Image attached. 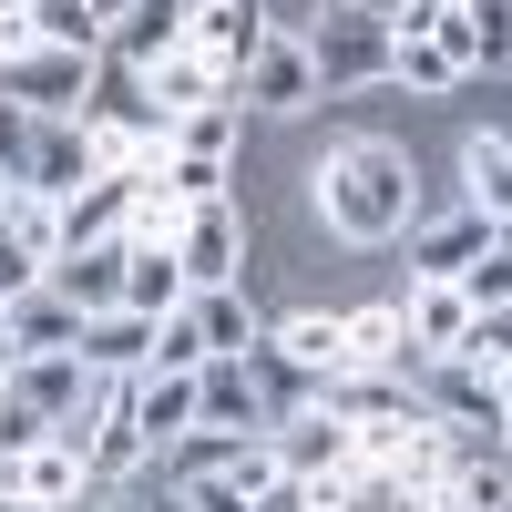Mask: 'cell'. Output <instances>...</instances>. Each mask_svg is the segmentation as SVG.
I'll return each instance as SVG.
<instances>
[{"mask_svg":"<svg viewBox=\"0 0 512 512\" xmlns=\"http://www.w3.org/2000/svg\"><path fill=\"white\" fill-rule=\"evenodd\" d=\"M0 369H11V359H0Z\"/></svg>","mask_w":512,"mask_h":512,"instance_id":"49","label":"cell"},{"mask_svg":"<svg viewBox=\"0 0 512 512\" xmlns=\"http://www.w3.org/2000/svg\"><path fill=\"white\" fill-rule=\"evenodd\" d=\"M123 267H134V246H123V236H103V246H62L41 287H52L72 318H113V308H123Z\"/></svg>","mask_w":512,"mask_h":512,"instance_id":"6","label":"cell"},{"mask_svg":"<svg viewBox=\"0 0 512 512\" xmlns=\"http://www.w3.org/2000/svg\"><path fill=\"white\" fill-rule=\"evenodd\" d=\"M246 379H256V400H267V431H277V420H297V410H318V379L297 369L277 338H256V349H246Z\"/></svg>","mask_w":512,"mask_h":512,"instance_id":"23","label":"cell"},{"mask_svg":"<svg viewBox=\"0 0 512 512\" xmlns=\"http://www.w3.org/2000/svg\"><path fill=\"white\" fill-rule=\"evenodd\" d=\"M461 185H472V216H512V144L502 134H472V144H461Z\"/></svg>","mask_w":512,"mask_h":512,"instance_id":"27","label":"cell"},{"mask_svg":"<svg viewBox=\"0 0 512 512\" xmlns=\"http://www.w3.org/2000/svg\"><path fill=\"white\" fill-rule=\"evenodd\" d=\"M185 512H256V482H236V472H205V482H185Z\"/></svg>","mask_w":512,"mask_h":512,"instance_id":"37","label":"cell"},{"mask_svg":"<svg viewBox=\"0 0 512 512\" xmlns=\"http://www.w3.org/2000/svg\"><path fill=\"white\" fill-rule=\"evenodd\" d=\"M318 410L359 431V420H410L420 390H410V379H390V369H338V379H318Z\"/></svg>","mask_w":512,"mask_h":512,"instance_id":"13","label":"cell"},{"mask_svg":"<svg viewBox=\"0 0 512 512\" xmlns=\"http://www.w3.org/2000/svg\"><path fill=\"white\" fill-rule=\"evenodd\" d=\"M482 246H492V216H472V205H461V216L410 226V287H451V277L472 267Z\"/></svg>","mask_w":512,"mask_h":512,"instance_id":"8","label":"cell"},{"mask_svg":"<svg viewBox=\"0 0 512 512\" xmlns=\"http://www.w3.org/2000/svg\"><path fill=\"white\" fill-rule=\"evenodd\" d=\"M0 236L31 246L41 267H52V256H62V205H52V195H31V185H0Z\"/></svg>","mask_w":512,"mask_h":512,"instance_id":"28","label":"cell"},{"mask_svg":"<svg viewBox=\"0 0 512 512\" xmlns=\"http://www.w3.org/2000/svg\"><path fill=\"white\" fill-rule=\"evenodd\" d=\"M502 441H512V390H502Z\"/></svg>","mask_w":512,"mask_h":512,"instance_id":"45","label":"cell"},{"mask_svg":"<svg viewBox=\"0 0 512 512\" xmlns=\"http://www.w3.org/2000/svg\"><path fill=\"white\" fill-rule=\"evenodd\" d=\"M0 512H31V502H21V492H0Z\"/></svg>","mask_w":512,"mask_h":512,"instance_id":"44","label":"cell"},{"mask_svg":"<svg viewBox=\"0 0 512 512\" xmlns=\"http://www.w3.org/2000/svg\"><path fill=\"white\" fill-rule=\"evenodd\" d=\"M41 277H52V267H41L31 246H11V236H0V308H21V297H31Z\"/></svg>","mask_w":512,"mask_h":512,"instance_id":"38","label":"cell"},{"mask_svg":"<svg viewBox=\"0 0 512 512\" xmlns=\"http://www.w3.org/2000/svg\"><path fill=\"white\" fill-rule=\"evenodd\" d=\"M185 21H195L185 0H134V11L113 21V41H103V52L144 72V62H164V52H175V41H185Z\"/></svg>","mask_w":512,"mask_h":512,"instance_id":"21","label":"cell"},{"mask_svg":"<svg viewBox=\"0 0 512 512\" xmlns=\"http://www.w3.org/2000/svg\"><path fill=\"white\" fill-rule=\"evenodd\" d=\"M308 512H318V502H308Z\"/></svg>","mask_w":512,"mask_h":512,"instance_id":"51","label":"cell"},{"mask_svg":"<svg viewBox=\"0 0 512 512\" xmlns=\"http://www.w3.org/2000/svg\"><path fill=\"white\" fill-rule=\"evenodd\" d=\"M0 93H11V103H31L41 123H72L82 103H93V62H82V52H52V41H41V52L0 62Z\"/></svg>","mask_w":512,"mask_h":512,"instance_id":"4","label":"cell"},{"mask_svg":"<svg viewBox=\"0 0 512 512\" xmlns=\"http://www.w3.org/2000/svg\"><path fill=\"white\" fill-rule=\"evenodd\" d=\"M185 297H195V287H185V267H175V246H134V267H123V318L154 328V318H175Z\"/></svg>","mask_w":512,"mask_h":512,"instance_id":"20","label":"cell"},{"mask_svg":"<svg viewBox=\"0 0 512 512\" xmlns=\"http://www.w3.org/2000/svg\"><path fill=\"white\" fill-rule=\"evenodd\" d=\"M451 11H461V0H400V11H390V31H400V41H420V31H441Z\"/></svg>","mask_w":512,"mask_h":512,"instance_id":"39","label":"cell"},{"mask_svg":"<svg viewBox=\"0 0 512 512\" xmlns=\"http://www.w3.org/2000/svg\"><path fill=\"white\" fill-rule=\"evenodd\" d=\"M175 267L185 287H246V226H236V205H185V236H175Z\"/></svg>","mask_w":512,"mask_h":512,"instance_id":"5","label":"cell"},{"mask_svg":"<svg viewBox=\"0 0 512 512\" xmlns=\"http://www.w3.org/2000/svg\"><path fill=\"white\" fill-rule=\"evenodd\" d=\"M267 338H277V349L308 369V379H338V369H349V328H338L328 308H297V318H287V328H267Z\"/></svg>","mask_w":512,"mask_h":512,"instance_id":"24","label":"cell"},{"mask_svg":"<svg viewBox=\"0 0 512 512\" xmlns=\"http://www.w3.org/2000/svg\"><path fill=\"white\" fill-rule=\"evenodd\" d=\"M400 308H410V359H420V369L451 359L461 338H472V297H461V287H410Z\"/></svg>","mask_w":512,"mask_h":512,"instance_id":"19","label":"cell"},{"mask_svg":"<svg viewBox=\"0 0 512 512\" xmlns=\"http://www.w3.org/2000/svg\"><path fill=\"white\" fill-rule=\"evenodd\" d=\"M93 11H103V41H113V21H123V11H134V0H93Z\"/></svg>","mask_w":512,"mask_h":512,"instance_id":"42","label":"cell"},{"mask_svg":"<svg viewBox=\"0 0 512 512\" xmlns=\"http://www.w3.org/2000/svg\"><path fill=\"white\" fill-rule=\"evenodd\" d=\"M82 113H93V123H164V113L144 103V72H134V62H113V52L93 62V103H82Z\"/></svg>","mask_w":512,"mask_h":512,"instance_id":"31","label":"cell"},{"mask_svg":"<svg viewBox=\"0 0 512 512\" xmlns=\"http://www.w3.org/2000/svg\"><path fill=\"white\" fill-rule=\"evenodd\" d=\"M144 349H154V328L144 318H82V369H103V379H134L144 369Z\"/></svg>","mask_w":512,"mask_h":512,"instance_id":"26","label":"cell"},{"mask_svg":"<svg viewBox=\"0 0 512 512\" xmlns=\"http://www.w3.org/2000/svg\"><path fill=\"white\" fill-rule=\"evenodd\" d=\"M185 308H195V328H205V359H246V349H256V318H246V287H195Z\"/></svg>","mask_w":512,"mask_h":512,"instance_id":"25","label":"cell"},{"mask_svg":"<svg viewBox=\"0 0 512 512\" xmlns=\"http://www.w3.org/2000/svg\"><path fill=\"white\" fill-rule=\"evenodd\" d=\"M41 41H52V52H82V62H103V11H93V0H31V11H21Z\"/></svg>","mask_w":512,"mask_h":512,"instance_id":"29","label":"cell"},{"mask_svg":"<svg viewBox=\"0 0 512 512\" xmlns=\"http://www.w3.org/2000/svg\"><path fill=\"white\" fill-rule=\"evenodd\" d=\"M451 359H472L482 379H502V390H512V318H472V338H461Z\"/></svg>","mask_w":512,"mask_h":512,"instance_id":"36","label":"cell"},{"mask_svg":"<svg viewBox=\"0 0 512 512\" xmlns=\"http://www.w3.org/2000/svg\"><path fill=\"white\" fill-rule=\"evenodd\" d=\"M0 11H31V0H0Z\"/></svg>","mask_w":512,"mask_h":512,"instance_id":"46","label":"cell"},{"mask_svg":"<svg viewBox=\"0 0 512 512\" xmlns=\"http://www.w3.org/2000/svg\"><path fill=\"white\" fill-rule=\"evenodd\" d=\"M410 185H420L410 154L379 144V134H349V144L318 154V216H328V236H349V246L410 236Z\"/></svg>","mask_w":512,"mask_h":512,"instance_id":"1","label":"cell"},{"mask_svg":"<svg viewBox=\"0 0 512 512\" xmlns=\"http://www.w3.org/2000/svg\"><path fill=\"white\" fill-rule=\"evenodd\" d=\"M31 195H52V205H72L82 185H93V144H82V113L72 123H41V144H31V175H21Z\"/></svg>","mask_w":512,"mask_h":512,"instance_id":"18","label":"cell"},{"mask_svg":"<svg viewBox=\"0 0 512 512\" xmlns=\"http://www.w3.org/2000/svg\"><path fill=\"white\" fill-rule=\"evenodd\" d=\"M379 512H451V502H441V492H390Z\"/></svg>","mask_w":512,"mask_h":512,"instance_id":"41","label":"cell"},{"mask_svg":"<svg viewBox=\"0 0 512 512\" xmlns=\"http://www.w3.org/2000/svg\"><path fill=\"white\" fill-rule=\"evenodd\" d=\"M492 246H502V256H512V216H502V226H492Z\"/></svg>","mask_w":512,"mask_h":512,"instance_id":"43","label":"cell"},{"mask_svg":"<svg viewBox=\"0 0 512 512\" xmlns=\"http://www.w3.org/2000/svg\"><path fill=\"white\" fill-rule=\"evenodd\" d=\"M267 451H277L287 482H328V472H349V420L297 410V420H277V431H267Z\"/></svg>","mask_w":512,"mask_h":512,"instance_id":"10","label":"cell"},{"mask_svg":"<svg viewBox=\"0 0 512 512\" xmlns=\"http://www.w3.org/2000/svg\"><path fill=\"white\" fill-rule=\"evenodd\" d=\"M226 62H205L195 52V41H175V52H164V62H144V103L164 113V123H175V113H205V103H226Z\"/></svg>","mask_w":512,"mask_h":512,"instance_id":"7","label":"cell"},{"mask_svg":"<svg viewBox=\"0 0 512 512\" xmlns=\"http://www.w3.org/2000/svg\"><path fill=\"white\" fill-rule=\"evenodd\" d=\"M308 62H318V93L390 82V11H369V0H328V11L308 21Z\"/></svg>","mask_w":512,"mask_h":512,"instance_id":"2","label":"cell"},{"mask_svg":"<svg viewBox=\"0 0 512 512\" xmlns=\"http://www.w3.org/2000/svg\"><path fill=\"white\" fill-rule=\"evenodd\" d=\"M41 349H82V318L52 287H31L21 308H0V359H41Z\"/></svg>","mask_w":512,"mask_h":512,"instance_id":"17","label":"cell"},{"mask_svg":"<svg viewBox=\"0 0 512 512\" xmlns=\"http://www.w3.org/2000/svg\"><path fill=\"white\" fill-rule=\"evenodd\" d=\"M451 287L472 297V318H512V256H502V246H482V256H472V267H461Z\"/></svg>","mask_w":512,"mask_h":512,"instance_id":"33","label":"cell"},{"mask_svg":"<svg viewBox=\"0 0 512 512\" xmlns=\"http://www.w3.org/2000/svg\"><path fill=\"white\" fill-rule=\"evenodd\" d=\"M390 82H410V93H451V82H461V62L441 52L431 31H420V41H400V31H390Z\"/></svg>","mask_w":512,"mask_h":512,"instance_id":"32","label":"cell"},{"mask_svg":"<svg viewBox=\"0 0 512 512\" xmlns=\"http://www.w3.org/2000/svg\"><path fill=\"white\" fill-rule=\"evenodd\" d=\"M134 431L154 461L195 431V369H134Z\"/></svg>","mask_w":512,"mask_h":512,"instance_id":"11","label":"cell"},{"mask_svg":"<svg viewBox=\"0 0 512 512\" xmlns=\"http://www.w3.org/2000/svg\"><path fill=\"white\" fill-rule=\"evenodd\" d=\"M338 328H349V369H390V379H410V369H420V359H410V308H400V297H379V308H349Z\"/></svg>","mask_w":512,"mask_h":512,"instance_id":"16","label":"cell"},{"mask_svg":"<svg viewBox=\"0 0 512 512\" xmlns=\"http://www.w3.org/2000/svg\"><path fill=\"white\" fill-rule=\"evenodd\" d=\"M195 431H267V400H256L246 359H205L195 369Z\"/></svg>","mask_w":512,"mask_h":512,"instance_id":"15","label":"cell"},{"mask_svg":"<svg viewBox=\"0 0 512 512\" xmlns=\"http://www.w3.org/2000/svg\"><path fill=\"white\" fill-rule=\"evenodd\" d=\"M0 379H11V369H0Z\"/></svg>","mask_w":512,"mask_h":512,"instance_id":"50","label":"cell"},{"mask_svg":"<svg viewBox=\"0 0 512 512\" xmlns=\"http://www.w3.org/2000/svg\"><path fill=\"white\" fill-rule=\"evenodd\" d=\"M431 41H441L461 72H512V0H461Z\"/></svg>","mask_w":512,"mask_h":512,"instance_id":"12","label":"cell"},{"mask_svg":"<svg viewBox=\"0 0 512 512\" xmlns=\"http://www.w3.org/2000/svg\"><path fill=\"white\" fill-rule=\"evenodd\" d=\"M144 369H205V328H195V308L154 318V349H144Z\"/></svg>","mask_w":512,"mask_h":512,"instance_id":"34","label":"cell"},{"mask_svg":"<svg viewBox=\"0 0 512 512\" xmlns=\"http://www.w3.org/2000/svg\"><path fill=\"white\" fill-rule=\"evenodd\" d=\"M21 52H41V31H31L21 11H0V62H21Z\"/></svg>","mask_w":512,"mask_h":512,"instance_id":"40","label":"cell"},{"mask_svg":"<svg viewBox=\"0 0 512 512\" xmlns=\"http://www.w3.org/2000/svg\"><path fill=\"white\" fill-rule=\"evenodd\" d=\"M113 512H144V502H113Z\"/></svg>","mask_w":512,"mask_h":512,"instance_id":"47","label":"cell"},{"mask_svg":"<svg viewBox=\"0 0 512 512\" xmlns=\"http://www.w3.org/2000/svg\"><path fill=\"white\" fill-rule=\"evenodd\" d=\"M185 41H195L205 62H226V72H236L256 41H267V11H256V0H205V11L185 21Z\"/></svg>","mask_w":512,"mask_h":512,"instance_id":"22","label":"cell"},{"mask_svg":"<svg viewBox=\"0 0 512 512\" xmlns=\"http://www.w3.org/2000/svg\"><path fill=\"white\" fill-rule=\"evenodd\" d=\"M420 410H431V420H461V431H502V379H482L472 359H431Z\"/></svg>","mask_w":512,"mask_h":512,"instance_id":"14","label":"cell"},{"mask_svg":"<svg viewBox=\"0 0 512 512\" xmlns=\"http://www.w3.org/2000/svg\"><path fill=\"white\" fill-rule=\"evenodd\" d=\"M195 154V164H226L236 154V103H205V113H175L164 123V164Z\"/></svg>","mask_w":512,"mask_h":512,"instance_id":"30","label":"cell"},{"mask_svg":"<svg viewBox=\"0 0 512 512\" xmlns=\"http://www.w3.org/2000/svg\"><path fill=\"white\" fill-rule=\"evenodd\" d=\"M31 144H41V113L0 93V185H21V175H31Z\"/></svg>","mask_w":512,"mask_h":512,"instance_id":"35","label":"cell"},{"mask_svg":"<svg viewBox=\"0 0 512 512\" xmlns=\"http://www.w3.org/2000/svg\"><path fill=\"white\" fill-rule=\"evenodd\" d=\"M185 11H205V0H185Z\"/></svg>","mask_w":512,"mask_h":512,"instance_id":"48","label":"cell"},{"mask_svg":"<svg viewBox=\"0 0 512 512\" xmlns=\"http://www.w3.org/2000/svg\"><path fill=\"white\" fill-rule=\"evenodd\" d=\"M0 492H21L31 512H82L93 472H82V451H72V441H41V451H21L11 472H0Z\"/></svg>","mask_w":512,"mask_h":512,"instance_id":"9","label":"cell"},{"mask_svg":"<svg viewBox=\"0 0 512 512\" xmlns=\"http://www.w3.org/2000/svg\"><path fill=\"white\" fill-rule=\"evenodd\" d=\"M226 103H256V113H308V103H318V62H308V41H277V31H267V41L236 62Z\"/></svg>","mask_w":512,"mask_h":512,"instance_id":"3","label":"cell"}]
</instances>
